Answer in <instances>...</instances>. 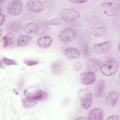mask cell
<instances>
[{"mask_svg":"<svg viewBox=\"0 0 120 120\" xmlns=\"http://www.w3.org/2000/svg\"><path fill=\"white\" fill-rule=\"evenodd\" d=\"M99 69L102 72V74L106 76H112L118 71V64L116 61L112 59L107 60L100 65Z\"/></svg>","mask_w":120,"mask_h":120,"instance_id":"1","label":"cell"},{"mask_svg":"<svg viewBox=\"0 0 120 120\" xmlns=\"http://www.w3.org/2000/svg\"><path fill=\"white\" fill-rule=\"evenodd\" d=\"M80 12L74 8H64L61 11V20L66 22H75L80 19Z\"/></svg>","mask_w":120,"mask_h":120,"instance_id":"2","label":"cell"},{"mask_svg":"<svg viewBox=\"0 0 120 120\" xmlns=\"http://www.w3.org/2000/svg\"><path fill=\"white\" fill-rule=\"evenodd\" d=\"M101 11L106 16H116L120 12V7L116 3L112 2H104L100 6Z\"/></svg>","mask_w":120,"mask_h":120,"instance_id":"3","label":"cell"},{"mask_svg":"<svg viewBox=\"0 0 120 120\" xmlns=\"http://www.w3.org/2000/svg\"><path fill=\"white\" fill-rule=\"evenodd\" d=\"M58 37L60 40H62L63 42L68 43L73 41L77 38V31L72 27H67L60 31Z\"/></svg>","mask_w":120,"mask_h":120,"instance_id":"4","label":"cell"},{"mask_svg":"<svg viewBox=\"0 0 120 120\" xmlns=\"http://www.w3.org/2000/svg\"><path fill=\"white\" fill-rule=\"evenodd\" d=\"M22 9V4L19 0H12L8 4L7 10L11 16H18Z\"/></svg>","mask_w":120,"mask_h":120,"instance_id":"5","label":"cell"},{"mask_svg":"<svg viewBox=\"0 0 120 120\" xmlns=\"http://www.w3.org/2000/svg\"><path fill=\"white\" fill-rule=\"evenodd\" d=\"M112 49V44L110 41H104L100 43H97L93 46V52L96 53H105L108 52Z\"/></svg>","mask_w":120,"mask_h":120,"instance_id":"6","label":"cell"},{"mask_svg":"<svg viewBox=\"0 0 120 120\" xmlns=\"http://www.w3.org/2000/svg\"><path fill=\"white\" fill-rule=\"evenodd\" d=\"M26 6H27V8L30 11L35 12V13L41 12L44 9L43 3L41 1H38V0H31V1H28L26 3Z\"/></svg>","mask_w":120,"mask_h":120,"instance_id":"7","label":"cell"},{"mask_svg":"<svg viewBox=\"0 0 120 120\" xmlns=\"http://www.w3.org/2000/svg\"><path fill=\"white\" fill-rule=\"evenodd\" d=\"M81 82L85 85L93 84L96 82V75L94 72L85 71L81 74Z\"/></svg>","mask_w":120,"mask_h":120,"instance_id":"8","label":"cell"},{"mask_svg":"<svg viewBox=\"0 0 120 120\" xmlns=\"http://www.w3.org/2000/svg\"><path fill=\"white\" fill-rule=\"evenodd\" d=\"M52 39L50 36H42L40 37L38 41H37V44L39 48H42V49H46V48H49L51 45H52Z\"/></svg>","mask_w":120,"mask_h":120,"instance_id":"9","label":"cell"},{"mask_svg":"<svg viewBox=\"0 0 120 120\" xmlns=\"http://www.w3.org/2000/svg\"><path fill=\"white\" fill-rule=\"evenodd\" d=\"M92 101H93L92 94L90 92H85L81 98V106L84 109H89L92 104Z\"/></svg>","mask_w":120,"mask_h":120,"instance_id":"10","label":"cell"},{"mask_svg":"<svg viewBox=\"0 0 120 120\" xmlns=\"http://www.w3.org/2000/svg\"><path fill=\"white\" fill-rule=\"evenodd\" d=\"M63 52L68 58H70V59H77L80 57V51L73 47H68L64 49Z\"/></svg>","mask_w":120,"mask_h":120,"instance_id":"11","label":"cell"},{"mask_svg":"<svg viewBox=\"0 0 120 120\" xmlns=\"http://www.w3.org/2000/svg\"><path fill=\"white\" fill-rule=\"evenodd\" d=\"M46 98V93L41 91V90H38L36 92H33V93H30L26 96V98H28L29 100H32V101H38V100H41L43 98Z\"/></svg>","mask_w":120,"mask_h":120,"instance_id":"12","label":"cell"},{"mask_svg":"<svg viewBox=\"0 0 120 120\" xmlns=\"http://www.w3.org/2000/svg\"><path fill=\"white\" fill-rule=\"evenodd\" d=\"M103 112L99 108H95L90 111L87 116V120H102Z\"/></svg>","mask_w":120,"mask_h":120,"instance_id":"13","label":"cell"},{"mask_svg":"<svg viewBox=\"0 0 120 120\" xmlns=\"http://www.w3.org/2000/svg\"><path fill=\"white\" fill-rule=\"evenodd\" d=\"M106 31V27L103 23H97L91 30V34L94 37H100L102 35H104Z\"/></svg>","mask_w":120,"mask_h":120,"instance_id":"14","label":"cell"},{"mask_svg":"<svg viewBox=\"0 0 120 120\" xmlns=\"http://www.w3.org/2000/svg\"><path fill=\"white\" fill-rule=\"evenodd\" d=\"M100 61L98 60V59H96V58H91V59H89L88 61H87V63H86V66H87V68L90 69L89 71H91V72H93V71H97L98 69H99V68H100Z\"/></svg>","mask_w":120,"mask_h":120,"instance_id":"15","label":"cell"},{"mask_svg":"<svg viewBox=\"0 0 120 120\" xmlns=\"http://www.w3.org/2000/svg\"><path fill=\"white\" fill-rule=\"evenodd\" d=\"M118 98H119L118 93L115 92V91H112V92H110V93L108 94V96H107V98H106L107 103H108L110 106L113 107V106L116 105V103H117V101H118Z\"/></svg>","mask_w":120,"mask_h":120,"instance_id":"16","label":"cell"},{"mask_svg":"<svg viewBox=\"0 0 120 120\" xmlns=\"http://www.w3.org/2000/svg\"><path fill=\"white\" fill-rule=\"evenodd\" d=\"M31 41V37L26 34H21L18 36L16 43L18 46H26Z\"/></svg>","mask_w":120,"mask_h":120,"instance_id":"17","label":"cell"},{"mask_svg":"<svg viewBox=\"0 0 120 120\" xmlns=\"http://www.w3.org/2000/svg\"><path fill=\"white\" fill-rule=\"evenodd\" d=\"M37 22H28L23 25V31L26 34H36Z\"/></svg>","mask_w":120,"mask_h":120,"instance_id":"18","label":"cell"},{"mask_svg":"<svg viewBox=\"0 0 120 120\" xmlns=\"http://www.w3.org/2000/svg\"><path fill=\"white\" fill-rule=\"evenodd\" d=\"M48 27H47V23L44 22H40L37 23V30H36V34L37 35H42L47 31Z\"/></svg>","mask_w":120,"mask_h":120,"instance_id":"19","label":"cell"},{"mask_svg":"<svg viewBox=\"0 0 120 120\" xmlns=\"http://www.w3.org/2000/svg\"><path fill=\"white\" fill-rule=\"evenodd\" d=\"M20 27H21V23L19 22H12L8 25L7 29L9 33H14V32L18 31L20 29Z\"/></svg>","mask_w":120,"mask_h":120,"instance_id":"20","label":"cell"},{"mask_svg":"<svg viewBox=\"0 0 120 120\" xmlns=\"http://www.w3.org/2000/svg\"><path fill=\"white\" fill-rule=\"evenodd\" d=\"M13 42V38H12V35H7L6 37H4L3 38V44L4 46H8L10 45L11 43Z\"/></svg>","mask_w":120,"mask_h":120,"instance_id":"21","label":"cell"},{"mask_svg":"<svg viewBox=\"0 0 120 120\" xmlns=\"http://www.w3.org/2000/svg\"><path fill=\"white\" fill-rule=\"evenodd\" d=\"M22 104L25 108H32L36 105V102L35 101H32V100H29L28 98H24L22 100Z\"/></svg>","mask_w":120,"mask_h":120,"instance_id":"22","label":"cell"},{"mask_svg":"<svg viewBox=\"0 0 120 120\" xmlns=\"http://www.w3.org/2000/svg\"><path fill=\"white\" fill-rule=\"evenodd\" d=\"M61 22H62V20L60 18H54V19L49 21V24H51V25H58V24L61 23Z\"/></svg>","mask_w":120,"mask_h":120,"instance_id":"23","label":"cell"},{"mask_svg":"<svg viewBox=\"0 0 120 120\" xmlns=\"http://www.w3.org/2000/svg\"><path fill=\"white\" fill-rule=\"evenodd\" d=\"M3 62L7 65H16L15 61H12L11 59H8V58H3Z\"/></svg>","mask_w":120,"mask_h":120,"instance_id":"24","label":"cell"},{"mask_svg":"<svg viewBox=\"0 0 120 120\" xmlns=\"http://www.w3.org/2000/svg\"><path fill=\"white\" fill-rule=\"evenodd\" d=\"M106 120H119V116L117 114H112V115H110Z\"/></svg>","mask_w":120,"mask_h":120,"instance_id":"25","label":"cell"},{"mask_svg":"<svg viewBox=\"0 0 120 120\" xmlns=\"http://www.w3.org/2000/svg\"><path fill=\"white\" fill-rule=\"evenodd\" d=\"M5 22V15L3 13L0 12V26L3 24V22Z\"/></svg>","mask_w":120,"mask_h":120,"instance_id":"26","label":"cell"},{"mask_svg":"<svg viewBox=\"0 0 120 120\" xmlns=\"http://www.w3.org/2000/svg\"><path fill=\"white\" fill-rule=\"evenodd\" d=\"M70 2L73 3V4H82V3H85L86 1L83 0V1H70Z\"/></svg>","mask_w":120,"mask_h":120,"instance_id":"27","label":"cell"},{"mask_svg":"<svg viewBox=\"0 0 120 120\" xmlns=\"http://www.w3.org/2000/svg\"><path fill=\"white\" fill-rule=\"evenodd\" d=\"M75 120H86L84 117H77V118H75Z\"/></svg>","mask_w":120,"mask_h":120,"instance_id":"28","label":"cell"},{"mask_svg":"<svg viewBox=\"0 0 120 120\" xmlns=\"http://www.w3.org/2000/svg\"><path fill=\"white\" fill-rule=\"evenodd\" d=\"M3 5H4V3L2 2V1H0V10L2 9V8H3Z\"/></svg>","mask_w":120,"mask_h":120,"instance_id":"29","label":"cell"},{"mask_svg":"<svg viewBox=\"0 0 120 120\" xmlns=\"http://www.w3.org/2000/svg\"><path fill=\"white\" fill-rule=\"evenodd\" d=\"M1 35H2V30L0 29V37H1Z\"/></svg>","mask_w":120,"mask_h":120,"instance_id":"30","label":"cell"}]
</instances>
